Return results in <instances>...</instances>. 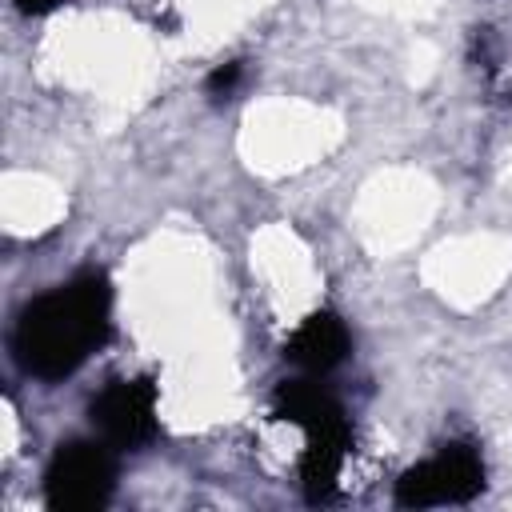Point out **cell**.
<instances>
[{
    "instance_id": "1",
    "label": "cell",
    "mask_w": 512,
    "mask_h": 512,
    "mask_svg": "<svg viewBox=\"0 0 512 512\" xmlns=\"http://www.w3.org/2000/svg\"><path fill=\"white\" fill-rule=\"evenodd\" d=\"M112 288L100 272H84L20 308L12 348L28 376L64 380L108 340Z\"/></svg>"
},
{
    "instance_id": "2",
    "label": "cell",
    "mask_w": 512,
    "mask_h": 512,
    "mask_svg": "<svg viewBox=\"0 0 512 512\" xmlns=\"http://www.w3.org/2000/svg\"><path fill=\"white\" fill-rule=\"evenodd\" d=\"M276 416L288 424H300L308 436V448L300 456V484L312 504H324L336 496V480L352 444L344 408L312 380H284L272 396Z\"/></svg>"
},
{
    "instance_id": "3",
    "label": "cell",
    "mask_w": 512,
    "mask_h": 512,
    "mask_svg": "<svg viewBox=\"0 0 512 512\" xmlns=\"http://www.w3.org/2000/svg\"><path fill=\"white\" fill-rule=\"evenodd\" d=\"M116 488V456L108 440H72L60 444L44 472V500L60 512L104 508Z\"/></svg>"
},
{
    "instance_id": "4",
    "label": "cell",
    "mask_w": 512,
    "mask_h": 512,
    "mask_svg": "<svg viewBox=\"0 0 512 512\" xmlns=\"http://www.w3.org/2000/svg\"><path fill=\"white\" fill-rule=\"evenodd\" d=\"M484 488V464L472 444H444L432 460L408 468L396 480L400 508H432V504H464Z\"/></svg>"
},
{
    "instance_id": "5",
    "label": "cell",
    "mask_w": 512,
    "mask_h": 512,
    "mask_svg": "<svg viewBox=\"0 0 512 512\" xmlns=\"http://www.w3.org/2000/svg\"><path fill=\"white\" fill-rule=\"evenodd\" d=\"M92 428L112 448H144L156 436V384L152 380H108L88 404Z\"/></svg>"
},
{
    "instance_id": "6",
    "label": "cell",
    "mask_w": 512,
    "mask_h": 512,
    "mask_svg": "<svg viewBox=\"0 0 512 512\" xmlns=\"http://www.w3.org/2000/svg\"><path fill=\"white\" fill-rule=\"evenodd\" d=\"M348 328H344V320L340 316H332V312H312L292 336H288V344H284V356L296 364V368H304V372H332L344 356H348Z\"/></svg>"
},
{
    "instance_id": "7",
    "label": "cell",
    "mask_w": 512,
    "mask_h": 512,
    "mask_svg": "<svg viewBox=\"0 0 512 512\" xmlns=\"http://www.w3.org/2000/svg\"><path fill=\"white\" fill-rule=\"evenodd\" d=\"M236 84H240V64H220L212 76H208V96L212 100H228L232 92H236Z\"/></svg>"
},
{
    "instance_id": "8",
    "label": "cell",
    "mask_w": 512,
    "mask_h": 512,
    "mask_svg": "<svg viewBox=\"0 0 512 512\" xmlns=\"http://www.w3.org/2000/svg\"><path fill=\"white\" fill-rule=\"evenodd\" d=\"M24 16H48V12H56L64 0H12Z\"/></svg>"
}]
</instances>
